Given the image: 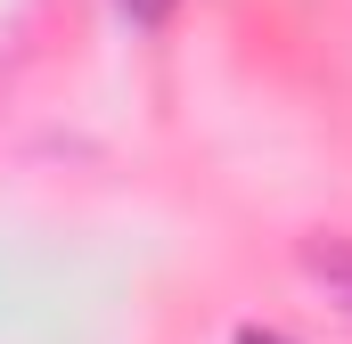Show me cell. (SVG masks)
Masks as SVG:
<instances>
[{
  "label": "cell",
  "mask_w": 352,
  "mask_h": 344,
  "mask_svg": "<svg viewBox=\"0 0 352 344\" xmlns=\"http://www.w3.org/2000/svg\"><path fill=\"white\" fill-rule=\"evenodd\" d=\"M123 17H131L140 33H164V25L180 17V0H123Z\"/></svg>",
  "instance_id": "7a4b0ae2"
},
{
  "label": "cell",
  "mask_w": 352,
  "mask_h": 344,
  "mask_svg": "<svg viewBox=\"0 0 352 344\" xmlns=\"http://www.w3.org/2000/svg\"><path fill=\"white\" fill-rule=\"evenodd\" d=\"M238 344H287L278 328H238Z\"/></svg>",
  "instance_id": "3957f363"
},
{
  "label": "cell",
  "mask_w": 352,
  "mask_h": 344,
  "mask_svg": "<svg viewBox=\"0 0 352 344\" xmlns=\"http://www.w3.org/2000/svg\"><path fill=\"white\" fill-rule=\"evenodd\" d=\"M303 270L328 287V303L352 320V238H328V230H320V238H303Z\"/></svg>",
  "instance_id": "6da1fadb"
}]
</instances>
